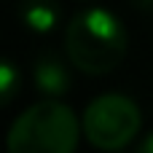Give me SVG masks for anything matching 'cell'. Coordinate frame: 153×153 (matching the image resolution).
I'll return each instance as SVG.
<instances>
[{"label": "cell", "mask_w": 153, "mask_h": 153, "mask_svg": "<svg viewBox=\"0 0 153 153\" xmlns=\"http://www.w3.org/2000/svg\"><path fill=\"white\" fill-rule=\"evenodd\" d=\"M143 116L134 100L124 94H100L86 105L83 132L86 140L100 151H121L140 132Z\"/></svg>", "instance_id": "obj_3"}, {"label": "cell", "mask_w": 153, "mask_h": 153, "mask_svg": "<svg viewBox=\"0 0 153 153\" xmlns=\"http://www.w3.org/2000/svg\"><path fill=\"white\" fill-rule=\"evenodd\" d=\"M78 118L59 100L30 105L8 129V153H75Z\"/></svg>", "instance_id": "obj_2"}, {"label": "cell", "mask_w": 153, "mask_h": 153, "mask_svg": "<svg viewBox=\"0 0 153 153\" xmlns=\"http://www.w3.org/2000/svg\"><path fill=\"white\" fill-rule=\"evenodd\" d=\"M137 153H153V132L140 143V148H137Z\"/></svg>", "instance_id": "obj_8"}, {"label": "cell", "mask_w": 153, "mask_h": 153, "mask_svg": "<svg viewBox=\"0 0 153 153\" xmlns=\"http://www.w3.org/2000/svg\"><path fill=\"white\" fill-rule=\"evenodd\" d=\"M35 86L46 97H62L70 89V70L56 51L46 48V51L38 54V59H35Z\"/></svg>", "instance_id": "obj_4"}, {"label": "cell", "mask_w": 153, "mask_h": 153, "mask_svg": "<svg viewBox=\"0 0 153 153\" xmlns=\"http://www.w3.org/2000/svg\"><path fill=\"white\" fill-rule=\"evenodd\" d=\"M59 13L62 8L56 0H24L19 5V16L32 32H51L59 24Z\"/></svg>", "instance_id": "obj_5"}, {"label": "cell", "mask_w": 153, "mask_h": 153, "mask_svg": "<svg viewBox=\"0 0 153 153\" xmlns=\"http://www.w3.org/2000/svg\"><path fill=\"white\" fill-rule=\"evenodd\" d=\"M140 13H153V0H129Z\"/></svg>", "instance_id": "obj_7"}, {"label": "cell", "mask_w": 153, "mask_h": 153, "mask_svg": "<svg viewBox=\"0 0 153 153\" xmlns=\"http://www.w3.org/2000/svg\"><path fill=\"white\" fill-rule=\"evenodd\" d=\"M19 83H22L19 70L13 67V62H11V59H3V65H0V89H3V105H8V102L13 100V94H16Z\"/></svg>", "instance_id": "obj_6"}, {"label": "cell", "mask_w": 153, "mask_h": 153, "mask_svg": "<svg viewBox=\"0 0 153 153\" xmlns=\"http://www.w3.org/2000/svg\"><path fill=\"white\" fill-rule=\"evenodd\" d=\"M129 48L124 22L108 8H86L67 22L65 51L67 59L86 75H105L116 70Z\"/></svg>", "instance_id": "obj_1"}]
</instances>
